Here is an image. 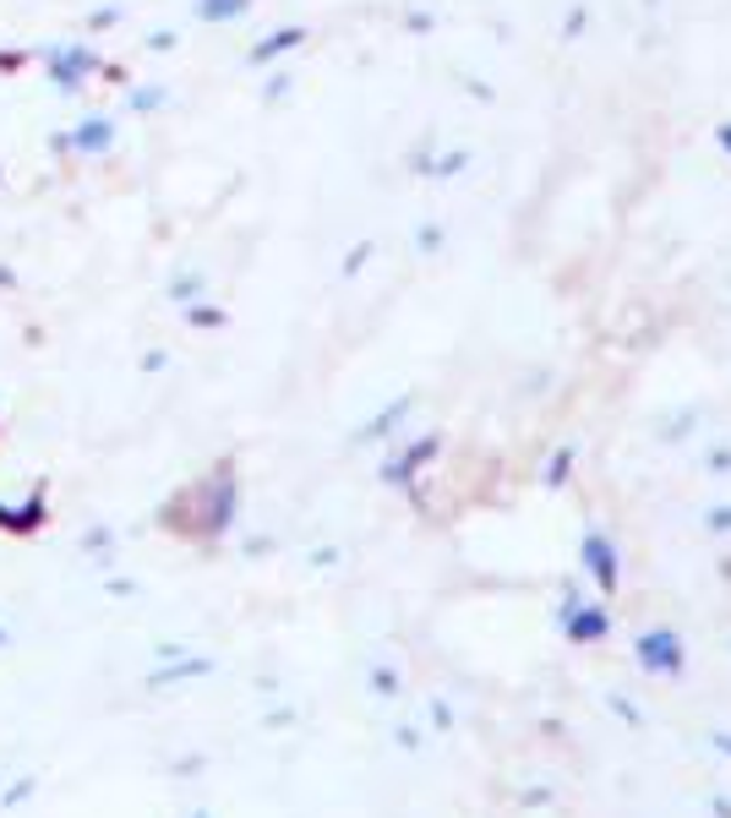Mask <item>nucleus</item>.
Wrapping results in <instances>:
<instances>
[{
    "label": "nucleus",
    "mask_w": 731,
    "mask_h": 818,
    "mask_svg": "<svg viewBox=\"0 0 731 818\" xmlns=\"http://www.w3.org/2000/svg\"><path fill=\"white\" fill-rule=\"evenodd\" d=\"M721 142H727V148H731V127H727V131H721Z\"/></svg>",
    "instance_id": "nucleus-1"
}]
</instances>
